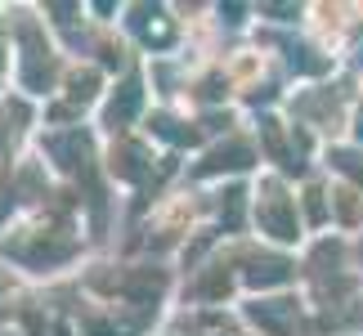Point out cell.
<instances>
[{
	"label": "cell",
	"mask_w": 363,
	"mask_h": 336,
	"mask_svg": "<svg viewBox=\"0 0 363 336\" xmlns=\"http://www.w3.org/2000/svg\"><path fill=\"white\" fill-rule=\"evenodd\" d=\"M260 220H264V229H274V237H296V229H291V211H287V202L264 206Z\"/></svg>",
	"instance_id": "cell-1"
},
{
	"label": "cell",
	"mask_w": 363,
	"mask_h": 336,
	"mask_svg": "<svg viewBox=\"0 0 363 336\" xmlns=\"http://www.w3.org/2000/svg\"><path fill=\"white\" fill-rule=\"evenodd\" d=\"M135 108H139V86L130 81V86H121V99H113L108 117H113V125H117V121H130V117H135Z\"/></svg>",
	"instance_id": "cell-2"
},
{
	"label": "cell",
	"mask_w": 363,
	"mask_h": 336,
	"mask_svg": "<svg viewBox=\"0 0 363 336\" xmlns=\"http://www.w3.org/2000/svg\"><path fill=\"white\" fill-rule=\"evenodd\" d=\"M287 269H291V264H283V260H260L256 269H251V283H256V287H264V283H283Z\"/></svg>",
	"instance_id": "cell-3"
},
{
	"label": "cell",
	"mask_w": 363,
	"mask_h": 336,
	"mask_svg": "<svg viewBox=\"0 0 363 336\" xmlns=\"http://www.w3.org/2000/svg\"><path fill=\"white\" fill-rule=\"evenodd\" d=\"M247 162H251L247 148H220L216 157L206 162V171H225V166H229V171H238V166H247Z\"/></svg>",
	"instance_id": "cell-4"
},
{
	"label": "cell",
	"mask_w": 363,
	"mask_h": 336,
	"mask_svg": "<svg viewBox=\"0 0 363 336\" xmlns=\"http://www.w3.org/2000/svg\"><path fill=\"white\" fill-rule=\"evenodd\" d=\"M144 36L148 40H157V45H166V40H171V23H162V13H144Z\"/></svg>",
	"instance_id": "cell-5"
},
{
	"label": "cell",
	"mask_w": 363,
	"mask_h": 336,
	"mask_svg": "<svg viewBox=\"0 0 363 336\" xmlns=\"http://www.w3.org/2000/svg\"><path fill=\"white\" fill-rule=\"evenodd\" d=\"M256 323H264V327H274V332H283L287 327V310H264V305H256Z\"/></svg>",
	"instance_id": "cell-6"
},
{
	"label": "cell",
	"mask_w": 363,
	"mask_h": 336,
	"mask_svg": "<svg viewBox=\"0 0 363 336\" xmlns=\"http://www.w3.org/2000/svg\"><path fill=\"white\" fill-rule=\"evenodd\" d=\"M332 162H337L345 175H354L359 184H363V166H359V157H350V152H337V157H332Z\"/></svg>",
	"instance_id": "cell-7"
}]
</instances>
